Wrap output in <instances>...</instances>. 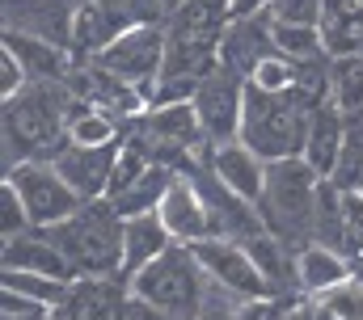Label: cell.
Listing matches in <instances>:
<instances>
[{"label":"cell","mask_w":363,"mask_h":320,"mask_svg":"<svg viewBox=\"0 0 363 320\" xmlns=\"http://www.w3.org/2000/svg\"><path fill=\"white\" fill-rule=\"evenodd\" d=\"M207 173L220 181V185H228L237 198H245V202H254L258 207V198H262V190H267V160L258 156L250 144H241V139H233V144H211L207 148Z\"/></svg>","instance_id":"13"},{"label":"cell","mask_w":363,"mask_h":320,"mask_svg":"<svg viewBox=\"0 0 363 320\" xmlns=\"http://www.w3.org/2000/svg\"><path fill=\"white\" fill-rule=\"evenodd\" d=\"M51 320H77V316H72V312H64V308H55V312H51Z\"/></svg>","instance_id":"39"},{"label":"cell","mask_w":363,"mask_h":320,"mask_svg":"<svg viewBox=\"0 0 363 320\" xmlns=\"http://www.w3.org/2000/svg\"><path fill=\"white\" fill-rule=\"evenodd\" d=\"M304 312H308V320H338L330 308H321L317 299H304Z\"/></svg>","instance_id":"36"},{"label":"cell","mask_w":363,"mask_h":320,"mask_svg":"<svg viewBox=\"0 0 363 320\" xmlns=\"http://www.w3.org/2000/svg\"><path fill=\"white\" fill-rule=\"evenodd\" d=\"M0 270H17V274H43V278H55V282H77V265L68 261V253L47 236V232H26L17 240H4L0 244Z\"/></svg>","instance_id":"14"},{"label":"cell","mask_w":363,"mask_h":320,"mask_svg":"<svg viewBox=\"0 0 363 320\" xmlns=\"http://www.w3.org/2000/svg\"><path fill=\"white\" fill-rule=\"evenodd\" d=\"M271 38H274V51H279L283 59H291V64H317V59H330L317 25H287V21H271Z\"/></svg>","instance_id":"25"},{"label":"cell","mask_w":363,"mask_h":320,"mask_svg":"<svg viewBox=\"0 0 363 320\" xmlns=\"http://www.w3.org/2000/svg\"><path fill=\"white\" fill-rule=\"evenodd\" d=\"M72 93L64 80L30 84L21 97L4 101V173L21 160H51L68 144Z\"/></svg>","instance_id":"1"},{"label":"cell","mask_w":363,"mask_h":320,"mask_svg":"<svg viewBox=\"0 0 363 320\" xmlns=\"http://www.w3.org/2000/svg\"><path fill=\"white\" fill-rule=\"evenodd\" d=\"M123 228L127 219L110 207V198L85 202L72 219L55 228H38L55 240L81 278H123Z\"/></svg>","instance_id":"4"},{"label":"cell","mask_w":363,"mask_h":320,"mask_svg":"<svg viewBox=\"0 0 363 320\" xmlns=\"http://www.w3.org/2000/svg\"><path fill=\"white\" fill-rule=\"evenodd\" d=\"M4 51H13L21 59V68L30 72L34 84H47V80H68L77 68V55L68 47H55V42H43V38H30V34H13L4 30Z\"/></svg>","instance_id":"21"},{"label":"cell","mask_w":363,"mask_h":320,"mask_svg":"<svg viewBox=\"0 0 363 320\" xmlns=\"http://www.w3.org/2000/svg\"><path fill=\"white\" fill-rule=\"evenodd\" d=\"M64 312L77 320H135V295L127 278H77L68 287Z\"/></svg>","instance_id":"15"},{"label":"cell","mask_w":363,"mask_h":320,"mask_svg":"<svg viewBox=\"0 0 363 320\" xmlns=\"http://www.w3.org/2000/svg\"><path fill=\"white\" fill-rule=\"evenodd\" d=\"M174 168H165V164H152L140 181H131L123 194H114L110 198V207L123 215V219H140V215H157V207H161V198H165V190L174 185Z\"/></svg>","instance_id":"23"},{"label":"cell","mask_w":363,"mask_h":320,"mask_svg":"<svg viewBox=\"0 0 363 320\" xmlns=\"http://www.w3.org/2000/svg\"><path fill=\"white\" fill-rule=\"evenodd\" d=\"M118 144H106V148L64 144L51 156V164L60 168V177L72 185V194L81 202H101V198H110V181H114V164H118Z\"/></svg>","instance_id":"12"},{"label":"cell","mask_w":363,"mask_h":320,"mask_svg":"<svg viewBox=\"0 0 363 320\" xmlns=\"http://www.w3.org/2000/svg\"><path fill=\"white\" fill-rule=\"evenodd\" d=\"M85 4L89 0H4V30L72 51V30Z\"/></svg>","instance_id":"11"},{"label":"cell","mask_w":363,"mask_h":320,"mask_svg":"<svg viewBox=\"0 0 363 320\" xmlns=\"http://www.w3.org/2000/svg\"><path fill=\"white\" fill-rule=\"evenodd\" d=\"M182 4H186V0H161V8H165V21H169V17H174V13H178Z\"/></svg>","instance_id":"38"},{"label":"cell","mask_w":363,"mask_h":320,"mask_svg":"<svg viewBox=\"0 0 363 320\" xmlns=\"http://www.w3.org/2000/svg\"><path fill=\"white\" fill-rule=\"evenodd\" d=\"M287 320H308V312H304V299H300V304H291V308H287Z\"/></svg>","instance_id":"37"},{"label":"cell","mask_w":363,"mask_h":320,"mask_svg":"<svg viewBox=\"0 0 363 320\" xmlns=\"http://www.w3.org/2000/svg\"><path fill=\"white\" fill-rule=\"evenodd\" d=\"M274 55V38H271V13L262 17H245V21H228L224 38H220V68H233L250 80L254 68L262 59Z\"/></svg>","instance_id":"18"},{"label":"cell","mask_w":363,"mask_h":320,"mask_svg":"<svg viewBox=\"0 0 363 320\" xmlns=\"http://www.w3.org/2000/svg\"><path fill=\"white\" fill-rule=\"evenodd\" d=\"M178 240L165 232L161 215H140V219H127L123 228V278L131 282L140 270H148L157 257H165Z\"/></svg>","instance_id":"22"},{"label":"cell","mask_w":363,"mask_h":320,"mask_svg":"<svg viewBox=\"0 0 363 320\" xmlns=\"http://www.w3.org/2000/svg\"><path fill=\"white\" fill-rule=\"evenodd\" d=\"M123 139V122L93 110L85 101L72 97V110H68V144L77 148H106V144H118Z\"/></svg>","instance_id":"24"},{"label":"cell","mask_w":363,"mask_h":320,"mask_svg":"<svg viewBox=\"0 0 363 320\" xmlns=\"http://www.w3.org/2000/svg\"><path fill=\"white\" fill-rule=\"evenodd\" d=\"M190 177H194V185H199V194H203V207H207V219H211V236L241 240V244H245V240H254V236L267 232L258 207L245 202V198H237L228 185H220V181L207 173L203 160L190 168Z\"/></svg>","instance_id":"10"},{"label":"cell","mask_w":363,"mask_h":320,"mask_svg":"<svg viewBox=\"0 0 363 320\" xmlns=\"http://www.w3.org/2000/svg\"><path fill=\"white\" fill-rule=\"evenodd\" d=\"M228 4V17L233 21H245V17H262L271 13V0H224Z\"/></svg>","instance_id":"35"},{"label":"cell","mask_w":363,"mask_h":320,"mask_svg":"<svg viewBox=\"0 0 363 320\" xmlns=\"http://www.w3.org/2000/svg\"><path fill=\"white\" fill-rule=\"evenodd\" d=\"M321 173L304 156L274 160L267 164V190L258 198V215L267 232L291 244L296 253L313 244V219H317V194H321Z\"/></svg>","instance_id":"3"},{"label":"cell","mask_w":363,"mask_h":320,"mask_svg":"<svg viewBox=\"0 0 363 320\" xmlns=\"http://www.w3.org/2000/svg\"><path fill=\"white\" fill-rule=\"evenodd\" d=\"M245 93L250 80L233 68H216L211 76L194 88V114L203 122L207 144H233L241 139V114H245Z\"/></svg>","instance_id":"9"},{"label":"cell","mask_w":363,"mask_h":320,"mask_svg":"<svg viewBox=\"0 0 363 320\" xmlns=\"http://www.w3.org/2000/svg\"><path fill=\"white\" fill-rule=\"evenodd\" d=\"M347 127H351V114H347L334 97H325V101L313 110V118H308L304 160H308L325 181L334 177V168H338V160H342V148H347Z\"/></svg>","instance_id":"17"},{"label":"cell","mask_w":363,"mask_h":320,"mask_svg":"<svg viewBox=\"0 0 363 320\" xmlns=\"http://www.w3.org/2000/svg\"><path fill=\"white\" fill-rule=\"evenodd\" d=\"M165 232L178 240V244H199V240L211 236V219H207V207H203V194L194 185L190 173H178L174 185L165 190L161 207H157Z\"/></svg>","instance_id":"16"},{"label":"cell","mask_w":363,"mask_h":320,"mask_svg":"<svg viewBox=\"0 0 363 320\" xmlns=\"http://www.w3.org/2000/svg\"><path fill=\"white\" fill-rule=\"evenodd\" d=\"M347 278H355L347 253H338L330 244H304L296 253V291L304 299H321L325 291H334Z\"/></svg>","instance_id":"19"},{"label":"cell","mask_w":363,"mask_h":320,"mask_svg":"<svg viewBox=\"0 0 363 320\" xmlns=\"http://www.w3.org/2000/svg\"><path fill=\"white\" fill-rule=\"evenodd\" d=\"M123 30H135V25H165V8L161 0H97Z\"/></svg>","instance_id":"27"},{"label":"cell","mask_w":363,"mask_h":320,"mask_svg":"<svg viewBox=\"0 0 363 320\" xmlns=\"http://www.w3.org/2000/svg\"><path fill=\"white\" fill-rule=\"evenodd\" d=\"M237 304H241V299H233V295H224V291H216V287L207 282V299H203V308L194 312V320H233Z\"/></svg>","instance_id":"33"},{"label":"cell","mask_w":363,"mask_h":320,"mask_svg":"<svg viewBox=\"0 0 363 320\" xmlns=\"http://www.w3.org/2000/svg\"><path fill=\"white\" fill-rule=\"evenodd\" d=\"M26 320H51V312H47V316H26Z\"/></svg>","instance_id":"40"},{"label":"cell","mask_w":363,"mask_h":320,"mask_svg":"<svg viewBox=\"0 0 363 320\" xmlns=\"http://www.w3.org/2000/svg\"><path fill=\"white\" fill-rule=\"evenodd\" d=\"M26 232H34L26 202H21V194L9 181H0V240H17Z\"/></svg>","instance_id":"29"},{"label":"cell","mask_w":363,"mask_h":320,"mask_svg":"<svg viewBox=\"0 0 363 320\" xmlns=\"http://www.w3.org/2000/svg\"><path fill=\"white\" fill-rule=\"evenodd\" d=\"M131 295L157 312H174V316L194 320V312L207 299V274L194 261L190 244H174L165 257H157L148 270H140L131 278Z\"/></svg>","instance_id":"5"},{"label":"cell","mask_w":363,"mask_h":320,"mask_svg":"<svg viewBox=\"0 0 363 320\" xmlns=\"http://www.w3.org/2000/svg\"><path fill=\"white\" fill-rule=\"evenodd\" d=\"M97 68H106L110 76L127 80L135 88L148 93V101L157 97V80L165 68V25H135V30H123L97 59H89Z\"/></svg>","instance_id":"7"},{"label":"cell","mask_w":363,"mask_h":320,"mask_svg":"<svg viewBox=\"0 0 363 320\" xmlns=\"http://www.w3.org/2000/svg\"><path fill=\"white\" fill-rule=\"evenodd\" d=\"M274 304H279V299H241L237 312H233V320H271Z\"/></svg>","instance_id":"34"},{"label":"cell","mask_w":363,"mask_h":320,"mask_svg":"<svg viewBox=\"0 0 363 320\" xmlns=\"http://www.w3.org/2000/svg\"><path fill=\"white\" fill-rule=\"evenodd\" d=\"M325 0H271V21L287 25H321Z\"/></svg>","instance_id":"31"},{"label":"cell","mask_w":363,"mask_h":320,"mask_svg":"<svg viewBox=\"0 0 363 320\" xmlns=\"http://www.w3.org/2000/svg\"><path fill=\"white\" fill-rule=\"evenodd\" d=\"M194 261L203 265L207 282L233 299H274L271 282L262 278V270L254 265L250 248L241 240H224V236H207L199 244H190Z\"/></svg>","instance_id":"8"},{"label":"cell","mask_w":363,"mask_h":320,"mask_svg":"<svg viewBox=\"0 0 363 320\" xmlns=\"http://www.w3.org/2000/svg\"><path fill=\"white\" fill-rule=\"evenodd\" d=\"M296 80H300V68L274 51L271 59H262V64L254 68L250 84H254V88H262V93H287V88H296Z\"/></svg>","instance_id":"28"},{"label":"cell","mask_w":363,"mask_h":320,"mask_svg":"<svg viewBox=\"0 0 363 320\" xmlns=\"http://www.w3.org/2000/svg\"><path fill=\"white\" fill-rule=\"evenodd\" d=\"M30 84H34V80H30V72L21 68V59H17L13 51H4V59H0V101L21 97Z\"/></svg>","instance_id":"32"},{"label":"cell","mask_w":363,"mask_h":320,"mask_svg":"<svg viewBox=\"0 0 363 320\" xmlns=\"http://www.w3.org/2000/svg\"><path fill=\"white\" fill-rule=\"evenodd\" d=\"M317 105H321V101H313L304 88L262 93V88L250 84V93H245V114H241V144H250L267 164L304 156L308 118H313Z\"/></svg>","instance_id":"2"},{"label":"cell","mask_w":363,"mask_h":320,"mask_svg":"<svg viewBox=\"0 0 363 320\" xmlns=\"http://www.w3.org/2000/svg\"><path fill=\"white\" fill-rule=\"evenodd\" d=\"M0 282H4V291H13V295H26V299H34V304H43V308H64V299H68V282H55V278H43V274H17V270H0Z\"/></svg>","instance_id":"26"},{"label":"cell","mask_w":363,"mask_h":320,"mask_svg":"<svg viewBox=\"0 0 363 320\" xmlns=\"http://www.w3.org/2000/svg\"><path fill=\"white\" fill-rule=\"evenodd\" d=\"M321 308H330L338 320H363V278H347L334 291H325L317 299Z\"/></svg>","instance_id":"30"},{"label":"cell","mask_w":363,"mask_h":320,"mask_svg":"<svg viewBox=\"0 0 363 320\" xmlns=\"http://www.w3.org/2000/svg\"><path fill=\"white\" fill-rule=\"evenodd\" d=\"M4 181L21 194L26 211H30V224L34 228H55L64 219H72L85 202L72 194V185L60 177V168L51 160H21L4 173Z\"/></svg>","instance_id":"6"},{"label":"cell","mask_w":363,"mask_h":320,"mask_svg":"<svg viewBox=\"0 0 363 320\" xmlns=\"http://www.w3.org/2000/svg\"><path fill=\"white\" fill-rule=\"evenodd\" d=\"M321 42L330 59L363 55V0H325L321 8Z\"/></svg>","instance_id":"20"}]
</instances>
